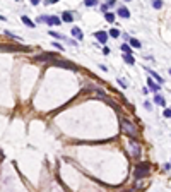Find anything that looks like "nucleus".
<instances>
[{"label":"nucleus","instance_id":"1","mask_svg":"<svg viewBox=\"0 0 171 192\" xmlns=\"http://www.w3.org/2000/svg\"><path fill=\"white\" fill-rule=\"evenodd\" d=\"M122 129H123V132H125L127 136H130L132 139H135V137H137V129H135V125H134L130 120L122 118Z\"/></svg>","mask_w":171,"mask_h":192},{"label":"nucleus","instance_id":"2","mask_svg":"<svg viewBox=\"0 0 171 192\" xmlns=\"http://www.w3.org/2000/svg\"><path fill=\"white\" fill-rule=\"evenodd\" d=\"M147 173H149V165H147V163H142V165H139V167L135 168V173H134V177L139 180V179L146 177Z\"/></svg>","mask_w":171,"mask_h":192},{"label":"nucleus","instance_id":"3","mask_svg":"<svg viewBox=\"0 0 171 192\" xmlns=\"http://www.w3.org/2000/svg\"><path fill=\"white\" fill-rule=\"evenodd\" d=\"M128 149H130L132 156H140V146H139L134 139H130V141H128Z\"/></svg>","mask_w":171,"mask_h":192},{"label":"nucleus","instance_id":"4","mask_svg":"<svg viewBox=\"0 0 171 192\" xmlns=\"http://www.w3.org/2000/svg\"><path fill=\"white\" fill-rule=\"evenodd\" d=\"M39 21L41 22H46V24H50V26H58L60 24V19L57 17V15H51V17H39Z\"/></svg>","mask_w":171,"mask_h":192},{"label":"nucleus","instance_id":"5","mask_svg":"<svg viewBox=\"0 0 171 192\" xmlns=\"http://www.w3.org/2000/svg\"><path fill=\"white\" fill-rule=\"evenodd\" d=\"M53 65H58V67H63V69H70V70H77V67L70 62H65V60H55Z\"/></svg>","mask_w":171,"mask_h":192},{"label":"nucleus","instance_id":"6","mask_svg":"<svg viewBox=\"0 0 171 192\" xmlns=\"http://www.w3.org/2000/svg\"><path fill=\"white\" fill-rule=\"evenodd\" d=\"M55 57H57L55 53H48V55H38V57H34V58L39 60V62H46V60H48V62L53 64V62H55Z\"/></svg>","mask_w":171,"mask_h":192},{"label":"nucleus","instance_id":"7","mask_svg":"<svg viewBox=\"0 0 171 192\" xmlns=\"http://www.w3.org/2000/svg\"><path fill=\"white\" fill-rule=\"evenodd\" d=\"M94 36H96V39H98L99 43H106V41H108V34H106L104 31H98V33H94Z\"/></svg>","mask_w":171,"mask_h":192},{"label":"nucleus","instance_id":"8","mask_svg":"<svg viewBox=\"0 0 171 192\" xmlns=\"http://www.w3.org/2000/svg\"><path fill=\"white\" fill-rule=\"evenodd\" d=\"M72 36H74L75 39H79V41H81V39L84 38V34H82L81 27H77V26H74V27H72Z\"/></svg>","mask_w":171,"mask_h":192},{"label":"nucleus","instance_id":"9","mask_svg":"<svg viewBox=\"0 0 171 192\" xmlns=\"http://www.w3.org/2000/svg\"><path fill=\"white\" fill-rule=\"evenodd\" d=\"M118 15H122L123 19H127V17H130V12H128L127 7H118Z\"/></svg>","mask_w":171,"mask_h":192},{"label":"nucleus","instance_id":"10","mask_svg":"<svg viewBox=\"0 0 171 192\" xmlns=\"http://www.w3.org/2000/svg\"><path fill=\"white\" fill-rule=\"evenodd\" d=\"M146 70H147V72H149V74H151V76H152V77L158 81V82H159V84H163V77H161V76H159L156 70H151V69H146Z\"/></svg>","mask_w":171,"mask_h":192},{"label":"nucleus","instance_id":"11","mask_svg":"<svg viewBox=\"0 0 171 192\" xmlns=\"http://www.w3.org/2000/svg\"><path fill=\"white\" fill-rule=\"evenodd\" d=\"M147 84H149V89H152V91H159V89H161V84H156L154 79H149Z\"/></svg>","mask_w":171,"mask_h":192},{"label":"nucleus","instance_id":"12","mask_svg":"<svg viewBox=\"0 0 171 192\" xmlns=\"http://www.w3.org/2000/svg\"><path fill=\"white\" fill-rule=\"evenodd\" d=\"M154 103L159 105V106H164V105H166V101H164V98H163L161 94H156V96H154Z\"/></svg>","mask_w":171,"mask_h":192},{"label":"nucleus","instance_id":"13","mask_svg":"<svg viewBox=\"0 0 171 192\" xmlns=\"http://www.w3.org/2000/svg\"><path fill=\"white\" fill-rule=\"evenodd\" d=\"M21 19H22V22H24L27 27H34V22H33V21H31L27 15H21Z\"/></svg>","mask_w":171,"mask_h":192},{"label":"nucleus","instance_id":"14","mask_svg":"<svg viewBox=\"0 0 171 192\" xmlns=\"http://www.w3.org/2000/svg\"><path fill=\"white\" fill-rule=\"evenodd\" d=\"M123 60H125L127 64H130V65H134V62H135L132 53H123Z\"/></svg>","mask_w":171,"mask_h":192},{"label":"nucleus","instance_id":"15","mask_svg":"<svg viewBox=\"0 0 171 192\" xmlns=\"http://www.w3.org/2000/svg\"><path fill=\"white\" fill-rule=\"evenodd\" d=\"M62 19H63L65 22H72V21H74V15H72L70 12H63V14H62Z\"/></svg>","mask_w":171,"mask_h":192},{"label":"nucleus","instance_id":"16","mask_svg":"<svg viewBox=\"0 0 171 192\" xmlns=\"http://www.w3.org/2000/svg\"><path fill=\"white\" fill-rule=\"evenodd\" d=\"M104 17H106V21H108V22H113V21H115V14H113V12H106V14H104Z\"/></svg>","mask_w":171,"mask_h":192},{"label":"nucleus","instance_id":"17","mask_svg":"<svg viewBox=\"0 0 171 192\" xmlns=\"http://www.w3.org/2000/svg\"><path fill=\"white\" fill-rule=\"evenodd\" d=\"M130 45H132L134 48H140V41L135 39V38H130Z\"/></svg>","mask_w":171,"mask_h":192},{"label":"nucleus","instance_id":"18","mask_svg":"<svg viewBox=\"0 0 171 192\" xmlns=\"http://www.w3.org/2000/svg\"><path fill=\"white\" fill-rule=\"evenodd\" d=\"M152 7L154 9H161L163 7V2L161 0H152Z\"/></svg>","mask_w":171,"mask_h":192},{"label":"nucleus","instance_id":"19","mask_svg":"<svg viewBox=\"0 0 171 192\" xmlns=\"http://www.w3.org/2000/svg\"><path fill=\"white\" fill-rule=\"evenodd\" d=\"M110 36L118 38V36H120V31H118V29H110Z\"/></svg>","mask_w":171,"mask_h":192},{"label":"nucleus","instance_id":"20","mask_svg":"<svg viewBox=\"0 0 171 192\" xmlns=\"http://www.w3.org/2000/svg\"><path fill=\"white\" fill-rule=\"evenodd\" d=\"M84 3H86V5H87V7H94V5H96V3H98V0H86V2H84Z\"/></svg>","mask_w":171,"mask_h":192},{"label":"nucleus","instance_id":"21","mask_svg":"<svg viewBox=\"0 0 171 192\" xmlns=\"http://www.w3.org/2000/svg\"><path fill=\"white\" fill-rule=\"evenodd\" d=\"M53 46H55V48H58V50H62V52H63V46H62V45H60V43H57V41H53Z\"/></svg>","mask_w":171,"mask_h":192},{"label":"nucleus","instance_id":"22","mask_svg":"<svg viewBox=\"0 0 171 192\" xmlns=\"http://www.w3.org/2000/svg\"><path fill=\"white\" fill-rule=\"evenodd\" d=\"M122 50H123L125 53H128V52H130V46H128V45H123V46H122Z\"/></svg>","mask_w":171,"mask_h":192},{"label":"nucleus","instance_id":"23","mask_svg":"<svg viewBox=\"0 0 171 192\" xmlns=\"http://www.w3.org/2000/svg\"><path fill=\"white\" fill-rule=\"evenodd\" d=\"M164 117H171V110H170V108H166V110H164Z\"/></svg>","mask_w":171,"mask_h":192},{"label":"nucleus","instance_id":"24","mask_svg":"<svg viewBox=\"0 0 171 192\" xmlns=\"http://www.w3.org/2000/svg\"><path fill=\"white\" fill-rule=\"evenodd\" d=\"M118 84H120V86H122V88H127V84H125V82H123V81H122V79H118Z\"/></svg>","mask_w":171,"mask_h":192},{"label":"nucleus","instance_id":"25","mask_svg":"<svg viewBox=\"0 0 171 192\" xmlns=\"http://www.w3.org/2000/svg\"><path fill=\"white\" fill-rule=\"evenodd\" d=\"M108 7H110V5H108V3H104V5L101 7V10H104V12H106V10H108Z\"/></svg>","mask_w":171,"mask_h":192},{"label":"nucleus","instance_id":"26","mask_svg":"<svg viewBox=\"0 0 171 192\" xmlns=\"http://www.w3.org/2000/svg\"><path fill=\"white\" fill-rule=\"evenodd\" d=\"M108 5H110V7H113V5H115V0H108Z\"/></svg>","mask_w":171,"mask_h":192},{"label":"nucleus","instance_id":"27","mask_svg":"<svg viewBox=\"0 0 171 192\" xmlns=\"http://www.w3.org/2000/svg\"><path fill=\"white\" fill-rule=\"evenodd\" d=\"M31 3H33V5H38V3H39V0H31Z\"/></svg>","mask_w":171,"mask_h":192},{"label":"nucleus","instance_id":"28","mask_svg":"<svg viewBox=\"0 0 171 192\" xmlns=\"http://www.w3.org/2000/svg\"><path fill=\"white\" fill-rule=\"evenodd\" d=\"M123 192H132V191H123Z\"/></svg>","mask_w":171,"mask_h":192},{"label":"nucleus","instance_id":"29","mask_svg":"<svg viewBox=\"0 0 171 192\" xmlns=\"http://www.w3.org/2000/svg\"><path fill=\"white\" fill-rule=\"evenodd\" d=\"M170 74H171V69H170Z\"/></svg>","mask_w":171,"mask_h":192},{"label":"nucleus","instance_id":"30","mask_svg":"<svg viewBox=\"0 0 171 192\" xmlns=\"http://www.w3.org/2000/svg\"><path fill=\"white\" fill-rule=\"evenodd\" d=\"M127 2H130V0H127Z\"/></svg>","mask_w":171,"mask_h":192}]
</instances>
